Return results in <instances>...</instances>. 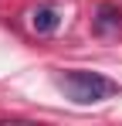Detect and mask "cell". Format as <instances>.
Returning <instances> with one entry per match:
<instances>
[{
	"mask_svg": "<svg viewBox=\"0 0 122 126\" xmlns=\"http://www.w3.org/2000/svg\"><path fill=\"white\" fill-rule=\"evenodd\" d=\"M58 89L78 106H88V102H102L109 95L119 92V85L112 79H105L98 72H85V68H75V72H64L58 79Z\"/></svg>",
	"mask_w": 122,
	"mask_h": 126,
	"instance_id": "cell-1",
	"label": "cell"
},
{
	"mask_svg": "<svg viewBox=\"0 0 122 126\" xmlns=\"http://www.w3.org/2000/svg\"><path fill=\"white\" fill-rule=\"evenodd\" d=\"M61 24V14L54 7H37L34 14H31V27L37 31V34H51V31H58Z\"/></svg>",
	"mask_w": 122,
	"mask_h": 126,
	"instance_id": "cell-2",
	"label": "cell"
},
{
	"mask_svg": "<svg viewBox=\"0 0 122 126\" xmlns=\"http://www.w3.org/2000/svg\"><path fill=\"white\" fill-rule=\"evenodd\" d=\"M122 24V14L112 7V3H102L98 7V21H95V27L98 31H112V27H119Z\"/></svg>",
	"mask_w": 122,
	"mask_h": 126,
	"instance_id": "cell-3",
	"label": "cell"
}]
</instances>
